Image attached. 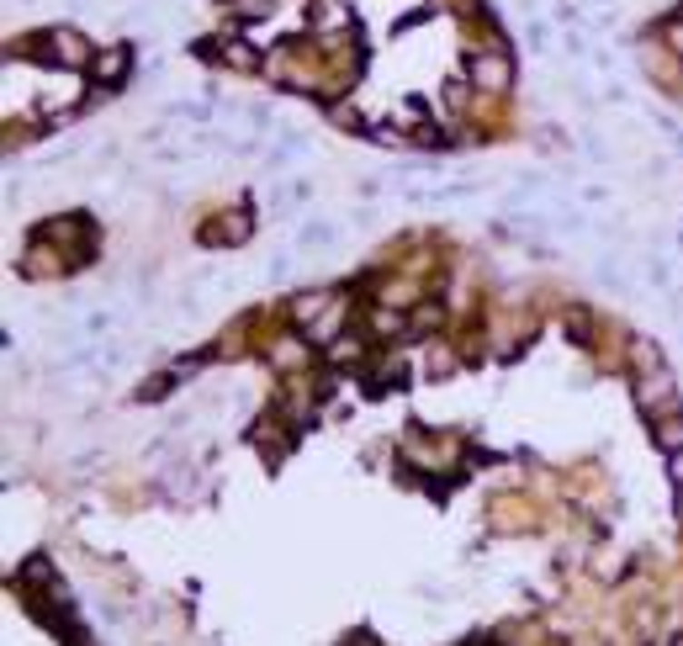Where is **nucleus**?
<instances>
[{
    "mask_svg": "<svg viewBox=\"0 0 683 646\" xmlns=\"http://www.w3.org/2000/svg\"><path fill=\"white\" fill-rule=\"evenodd\" d=\"M466 75H471L477 91H509L514 85V59L503 48H488V54H477V59L466 64Z\"/></svg>",
    "mask_w": 683,
    "mask_h": 646,
    "instance_id": "f257e3e1",
    "label": "nucleus"
},
{
    "mask_svg": "<svg viewBox=\"0 0 683 646\" xmlns=\"http://www.w3.org/2000/svg\"><path fill=\"white\" fill-rule=\"evenodd\" d=\"M641 408H647L652 419H673V413H678L673 382H668V376H647V382H641Z\"/></svg>",
    "mask_w": 683,
    "mask_h": 646,
    "instance_id": "f03ea898",
    "label": "nucleus"
},
{
    "mask_svg": "<svg viewBox=\"0 0 683 646\" xmlns=\"http://www.w3.org/2000/svg\"><path fill=\"white\" fill-rule=\"evenodd\" d=\"M127 69H133V48H127V43H123V48H106V54H95V59H91V75L106 85V91H112V85H123Z\"/></svg>",
    "mask_w": 683,
    "mask_h": 646,
    "instance_id": "7ed1b4c3",
    "label": "nucleus"
},
{
    "mask_svg": "<svg viewBox=\"0 0 683 646\" xmlns=\"http://www.w3.org/2000/svg\"><path fill=\"white\" fill-rule=\"evenodd\" d=\"M657 445H662V451H668V456H678L683 451V424H678V413H673V419H657Z\"/></svg>",
    "mask_w": 683,
    "mask_h": 646,
    "instance_id": "20e7f679",
    "label": "nucleus"
},
{
    "mask_svg": "<svg viewBox=\"0 0 683 646\" xmlns=\"http://www.w3.org/2000/svg\"><path fill=\"white\" fill-rule=\"evenodd\" d=\"M223 59L233 64V69H260V59L249 54V43H223Z\"/></svg>",
    "mask_w": 683,
    "mask_h": 646,
    "instance_id": "39448f33",
    "label": "nucleus"
},
{
    "mask_svg": "<svg viewBox=\"0 0 683 646\" xmlns=\"http://www.w3.org/2000/svg\"><path fill=\"white\" fill-rule=\"evenodd\" d=\"M567 329H572V339H583V344H589V339H593V318L583 308H572V313H567Z\"/></svg>",
    "mask_w": 683,
    "mask_h": 646,
    "instance_id": "423d86ee",
    "label": "nucleus"
},
{
    "mask_svg": "<svg viewBox=\"0 0 683 646\" xmlns=\"http://www.w3.org/2000/svg\"><path fill=\"white\" fill-rule=\"evenodd\" d=\"M662 37L673 43V54H683V16H668V22H662Z\"/></svg>",
    "mask_w": 683,
    "mask_h": 646,
    "instance_id": "0eeeda50",
    "label": "nucleus"
},
{
    "mask_svg": "<svg viewBox=\"0 0 683 646\" xmlns=\"http://www.w3.org/2000/svg\"><path fill=\"white\" fill-rule=\"evenodd\" d=\"M673 646H683V636H678V641H673Z\"/></svg>",
    "mask_w": 683,
    "mask_h": 646,
    "instance_id": "6e6552de",
    "label": "nucleus"
}]
</instances>
